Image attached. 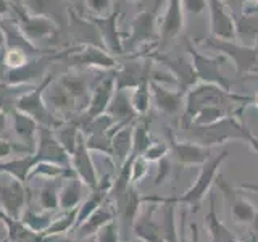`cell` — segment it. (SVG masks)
Masks as SVG:
<instances>
[{
    "instance_id": "obj_1",
    "label": "cell",
    "mask_w": 258,
    "mask_h": 242,
    "mask_svg": "<svg viewBox=\"0 0 258 242\" xmlns=\"http://www.w3.org/2000/svg\"><path fill=\"white\" fill-rule=\"evenodd\" d=\"M242 110H244V107H240L237 111L208 126H197L194 123L184 125L181 126L182 134L187 141L197 142L210 149L229 141L245 142L258 155V136H255L252 129L244 123V119L240 116Z\"/></svg>"
},
{
    "instance_id": "obj_2",
    "label": "cell",
    "mask_w": 258,
    "mask_h": 242,
    "mask_svg": "<svg viewBox=\"0 0 258 242\" xmlns=\"http://www.w3.org/2000/svg\"><path fill=\"white\" fill-rule=\"evenodd\" d=\"M248 103H252V95H239L232 91H226V89L216 84L197 81L184 94V110L181 116V126L189 125L192 118L202 108L210 107V105H218V107H223L229 111H237L240 107H245Z\"/></svg>"
},
{
    "instance_id": "obj_3",
    "label": "cell",
    "mask_w": 258,
    "mask_h": 242,
    "mask_svg": "<svg viewBox=\"0 0 258 242\" xmlns=\"http://www.w3.org/2000/svg\"><path fill=\"white\" fill-rule=\"evenodd\" d=\"M228 157H229L228 150H223L221 153H218V155H212L200 166V171L196 177V181H194V184L182 194V196L179 197L169 196L166 199L174 202L177 205L189 207L194 213H197L202 204H204L205 197L210 194V191H212V186L215 184L216 176L220 174V168L224 161L228 160Z\"/></svg>"
},
{
    "instance_id": "obj_4",
    "label": "cell",
    "mask_w": 258,
    "mask_h": 242,
    "mask_svg": "<svg viewBox=\"0 0 258 242\" xmlns=\"http://www.w3.org/2000/svg\"><path fill=\"white\" fill-rule=\"evenodd\" d=\"M53 79L55 78L52 73H47L37 87H32L31 91L21 95L18 102H16V110H20L23 113H26V115H29L31 118H34L40 126H47L52 129H55L56 126H60L63 123V119L56 118L55 113L48 110V107L44 102V91Z\"/></svg>"
},
{
    "instance_id": "obj_5",
    "label": "cell",
    "mask_w": 258,
    "mask_h": 242,
    "mask_svg": "<svg viewBox=\"0 0 258 242\" xmlns=\"http://www.w3.org/2000/svg\"><path fill=\"white\" fill-rule=\"evenodd\" d=\"M216 189L221 192L224 197V202L229 207V213L232 221L236 224H244V226H252L258 231V210L255 205L250 202L244 192L240 189L232 188V186L224 179V176L220 173L215 179Z\"/></svg>"
},
{
    "instance_id": "obj_6",
    "label": "cell",
    "mask_w": 258,
    "mask_h": 242,
    "mask_svg": "<svg viewBox=\"0 0 258 242\" xmlns=\"http://www.w3.org/2000/svg\"><path fill=\"white\" fill-rule=\"evenodd\" d=\"M205 45L215 48L220 55L226 56V60H231L237 75H250L258 68V48L255 45H245L234 40H223L212 37L205 40Z\"/></svg>"
},
{
    "instance_id": "obj_7",
    "label": "cell",
    "mask_w": 258,
    "mask_h": 242,
    "mask_svg": "<svg viewBox=\"0 0 258 242\" xmlns=\"http://www.w3.org/2000/svg\"><path fill=\"white\" fill-rule=\"evenodd\" d=\"M187 52H189L197 81H200V83L216 84V86L226 89V91H232L231 81L226 78L221 71V63L226 62V56L204 55L202 52H199L197 48H194V45L190 42H187Z\"/></svg>"
},
{
    "instance_id": "obj_8",
    "label": "cell",
    "mask_w": 258,
    "mask_h": 242,
    "mask_svg": "<svg viewBox=\"0 0 258 242\" xmlns=\"http://www.w3.org/2000/svg\"><path fill=\"white\" fill-rule=\"evenodd\" d=\"M160 7L161 0H157V2H152L149 8H142V10L137 12V15L131 21V32H129V39L127 44L124 45V50L126 48H134L144 42H149V40L158 39L157 18L160 13Z\"/></svg>"
},
{
    "instance_id": "obj_9",
    "label": "cell",
    "mask_w": 258,
    "mask_h": 242,
    "mask_svg": "<svg viewBox=\"0 0 258 242\" xmlns=\"http://www.w3.org/2000/svg\"><path fill=\"white\" fill-rule=\"evenodd\" d=\"M169 152L174 158L177 166H202L205 161L212 157V149L192 142L187 139H177V136L168 128L166 131Z\"/></svg>"
},
{
    "instance_id": "obj_10",
    "label": "cell",
    "mask_w": 258,
    "mask_h": 242,
    "mask_svg": "<svg viewBox=\"0 0 258 242\" xmlns=\"http://www.w3.org/2000/svg\"><path fill=\"white\" fill-rule=\"evenodd\" d=\"M13 12L18 15V26L21 32L26 39H29L31 42L34 40H47L53 37L56 32H58V24L52 21L50 18H45V16H34L29 15L21 5L18 4H12Z\"/></svg>"
},
{
    "instance_id": "obj_11",
    "label": "cell",
    "mask_w": 258,
    "mask_h": 242,
    "mask_svg": "<svg viewBox=\"0 0 258 242\" xmlns=\"http://www.w3.org/2000/svg\"><path fill=\"white\" fill-rule=\"evenodd\" d=\"M208 2V24L210 36L223 40L237 39L236 18L223 0H207Z\"/></svg>"
},
{
    "instance_id": "obj_12",
    "label": "cell",
    "mask_w": 258,
    "mask_h": 242,
    "mask_svg": "<svg viewBox=\"0 0 258 242\" xmlns=\"http://www.w3.org/2000/svg\"><path fill=\"white\" fill-rule=\"evenodd\" d=\"M115 91H116L115 73L107 76V78H100L99 81H97V84L92 89L91 100H89L87 108H86V111H83V118H78L79 129L84 123H87V121L94 119L95 116H100L107 111Z\"/></svg>"
},
{
    "instance_id": "obj_13",
    "label": "cell",
    "mask_w": 258,
    "mask_h": 242,
    "mask_svg": "<svg viewBox=\"0 0 258 242\" xmlns=\"http://www.w3.org/2000/svg\"><path fill=\"white\" fill-rule=\"evenodd\" d=\"M34 155L39 161H52V163L71 168L70 153L61 147V144L56 141L52 128L39 126L37 131V145Z\"/></svg>"
},
{
    "instance_id": "obj_14",
    "label": "cell",
    "mask_w": 258,
    "mask_h": 242,
    "mask_svg": "<svg viewBox=\"0 0 258 242\" xmlns=\"http://www.w3.org/2000/svg\"><path fill=\"white\" fill-rule=\"evenodd\" d=\"M71 168L79 179L86 184V188L94 189L99 184V171H97L91 150L86 145V137L83 133H79L76 149L71 153Z\"/></svg>"
},
{
    "instance_id": "obj_15",
    "label": "cell",
    "mask_w": 258,
    "mask_h": 242,
    "mask_svg": "<svg viewBox=\"0 0 258 242\" xmlns=\"http://www.w3.org/2000/svg\"><path fill=\"white\" fill-rule=\"evenodd\" d=\"M184 29V8L181 0H168L158 23L160 47H166Z\"/></svg>"
},
{
    "instance_id": "obj_16",
    "label": "cell",
    "mask_w": 258,
    "mask_h": 242,
    "mask_svg": "<svg viewBox=\"0 0 258 242\" xmlns=\"http://www.w3.org/2000/svg\"><path fill=\"white\" fill-rule=\"evenodd\" d=\"M150 91H152V103L155 105V108L160 113H163L166 116L182 115L185 92H182L181 89H171L150 79Z\"/></svg>"
},
{
    "instance_id": "obj_17",
    "label": "cell",
    "mask_w": 258,
    "mask_h": 242,
    "mask_svg": "<svg viewBox=\"0 0 258 242\" xmlns=\"http://www.w3.org/2000/svg\"><path fill=\"white\" fill-rule=\"evenodd\" d=\"M28 205L26 184L10 176L8 183H0V208L16 220H21L23 210Z\"/></svg>"
},
{
    "instance_id": "obj_18",
    "label": "cell",
    "mask_w": 258,
    "mask_h": 242,
    "mask_svg": "<svg viewBox=\"0 0 258 242\" xmlns=\"http://www.w3.org/2000/svg\"><path fill=\"white\" fill-rule=\"evenodd\" d=\"M118 16H119L118 7L113 8V12L107 16H89V20L99 29L107 52H110L111 55L124 53L123 39H121V34L118 31Z\"/></svg>"
},
{
    "instance_id": "obj_19",
    "label": "cell",
    "mask_w": 258,
    "mask_h": 242,
    "mask_svg": "<svg viewBox=\"0 0 258 242\" xmlns=\"http://www.w3.org/2000/svg\"><path fill=\"white\" fill-rule=\"evenodd\" d=\"M55 56H47V55H39L34 58H29L26 63L20 68L7 70L5 79L8 84H31L32 81H40L44 79L42 76L47 75L48 63H52Z\"/></svg>"
},
{
    "instance_id": "obj_20",
    "label": "cell",
    "mask_w": 258,
    "mask_h": 242,
    "mask_svg": "<svg viewBox=\"0 0 258 242\" xmlns=\"http://www.w3.org/2000/svg\"><path fill=\"white\" fill-rule=\"evenodd\" d=\"M67 58L73 65L78 63V65H84V67L103 68V70L118 68V65H119L110 52L97 45H81L78 50L68 52Z\"/></svg>"
},
{
    "instance_id": "obj_21",
    "label": "cell",
    "mask_w": 258,
    "mask_h": 242,
    "mask_svg": "<svg viewBox=\"0 0 258 242\" xmlns=\"http://www.w3.org/2000/svg\"><path fill=\"white\" fill-rule=\"evenodd\" d=\"M158 212V204L145 202V208L141 210L133 224V232L139 242H165L161 236L160 224L155 221V213Z\"/></svg>"
},
{
    "instance_id": "obj_22",
    "label": "cell",
    "mask_w": 258,
    "mask_h": 242,
    "mask_svg": "<svg viewBox=\"0 0 258 242\" xmlns=\"http://www.w3.org/2000/svg\"><path fill=\"white\" fill-rule=\"evenodd\" d=\"M23 8L29 15L50 18L58 24V28H67L70 24V13L64 0H23Z\"/></svg>"
},
{
    "instance_id": "obj_23",
    "label": "cell",
    "mask_w": 258,
    "mask_h": 242,
    "mask_svg": "<svg viewBox=\"0 0 258 242\" xmlns=\"http://www.w3.org/2000/svg\"><path fill=\"white\" fill-rule=\"evenodd\" d=\"M150 58L153 62H158L160 65H165L166 70L174 76L176 83L182 92H185L192 84L197 83L190 58L187 60V58H181V56H166V55H158V53L150 55Z\"/></svg>"
},
{
    "instance_id": "obj_24",
    "label": "cell",
    "mask_w": 258,
    "mask_h": 242,
    "mask_svg": "<svg viewBox=\"0 0 258 242\" xmlns=\"http://www.w3.org/2000/svg\"><path fill=\"white\" fill-rule=\"evenodd\" d=\"M142 197L144 196L139 194L136 184H131L123 196L115 200V212H116V216L119 218L118 224H123L124 229H133V224L144 204Z\"/></svg>"
},
{
    "instance_id": "obj_25",
    "label": "cell",
    "mask_w": 258,
    "mask_h": 242,
    "mask_svg": "<svg viewBox=\"0 0 258 242\" xmlns=\"http://www.w3.org/2000/svg\"><path fill=\"white\" fill-rule=\"evenodd\" d=\"M44 102L48 110L53 113H61V115H71L78 110V103L67 89H64L58 79H53L44 91Z\"/></svg>"
},
{
    "instance_id": "obj_26",
    "label": "cell",
    "mask_w": 258,
    "mask_h": 242,
    "mask_svg": "<svg viewBox=\"0 0 258 242\" xmlns=\"http://www.w3.org/2000/svg\"><path fill=\"white\" fill-rule=\"evenodd\" d=\"M134 123H127V125L116 123L115 125V133L111 136V160L116 168H119L133 155Z\"/></svg>"
},
{
    "instance_id": "obj_27",
    "label": "cell",
    "mask_w": 258,
    "mask_h": 242,
    "mask_svg": "<svg viewBox=\"0 0 258 242\" xmlns=\"http://www.w3.org/2000/svg\"><path fill=\"white\" fill-rule=\"evenodd\" d=\"M0 223H4L7 229L5 242H52L53 237H45L42 234L31 231L21 220H16L0 208Z\"/></svg>"
},
{
    "instance_id": "obj_28",
    "label": "cell",
    "mask_w": 258,
    "mask_h": 242,
    "mask_svg": "<svg viewBox=\"0 0 258 242\" xmlns=\"http://www.w3.org/2000/svg\"><path fill=\"white\" fill-rule=\"evenodd\" d=\"M210 199V210L205 215V229L210 234V242H237V237L234 236L232 231L226 226L216 210V197L215 194H208Z\"/></svg>"
},
{
    "instance_id": "obj_29",
    "label": "cell",
    "mask_w": 258,
    "mask_h": 242,
    "mask_svg": "<svg viewBox=\"0 0 258 242\" xmlns=\"http://www.w3.org/2000/svg\"><path fill=\"white\" fill-rule=\"evenodd\" d=\"M12 116V125H13V129H15V134L20 137V141L28 145V147L36 152V145H37V131H39V123L31 118L26 113H23L20 110H13L10 113Z\"/></svg>"
},
{
    "instance_id": "obj_30",
    "label": "cell",
    "mask_w": 258,
    "mask_h": 242,
    "mask_svg": "<svg viewBox=\"0 0 258 242\" xmlns=\"http://www.w3.org/2000/svg\"><path fill=\"white\" fill-rule=\"evenodd\" d=\"M111 220H116L115 207H111V205L107 204V202H105L102 207L97 208L86 221H83L75 229L76 237H91V236H95L102 226L110 223Z\"/></svg>"
},
{
    "instance_id": "obj_31",
    "label": "cell",
    "mask_w": 258,
    "mask_h": 242,
    "mask_svg": "<svg viewBox=\"0 0 258 242\" xmlns=\"http://www.w3.org/2000/svg\"><path fill=\"white\" fill-rule=\"evenodd\" d=\"M107 115H110L115 123H134L137 119V113L133 108V103H131V95H129L127 91H115L113 94V99L107 108Z\"/></svg>"
},
{
    "instance_id": "obj_32",
    "label": "cell",
    "mask_w": 258,
    "mask_h": 242,
    "mask_svg": "<svg viewBox=\"0 0 258 242\" xmlns=\"http://www.w3.org/2000/svg\"><path fill=\"white\" fill-rule=\"evenodd\" d=\"M36 163H39V160L34 153L15 157V158H10L7 161H0V174L12 176V177H15V179H18V181L26 184L29 181L31 169L34 168Z\"/></svg>"
},
{
    "instance_id": "obj_33",
    "label": "cell",
    "mask_w": 258,
    "mask_h": 242,
    "mask_svg": "<svg viewBox=\"0 0 258 242\" xmlns=\"http://www.w3.org/2000/svg\"><path fill=\"white\" fill-rule=\"evenodd\" d=\"M84 188L86 184L76 174L64 177V183L60 188V208L71 210L79 207L81 202L84 200Z\"/></svg>"
},
{
    "instance_id": "obj_34",
    "label": "cell",
    "mask_w": 258,
    "mask_h": 242,
    "mask_svg": "<svg viewBox=\"0 0 258 242\" xmlns=\"http://www.w3.org/2000/svg\"><path fill=\"white\" fill-rule=\"evenodd\" d=\"M64 177L58 179H47L39 191L37 204L44 212H56L60 208V188Z\"/></svg>"
},
{
    "instance_id": "obj_35",
    "label": "cell",
    "mask_w": 258,
    "mask_h": 242,
    "mask_svg": "<svg viewBox=\"0 0 258 242\" xmlns=\"http://www.w3.org/2000/svg\"><path fill=\"white\" fill-rule=\"evenodd\" d=\"M150 73H145V76L142 78V81L137 87L133 89L131 95V103L133 108L137 113V116H145L149 113L150 107H152V91H150Z\"/></svg>"
},
{
    "instance_id": "obj_36",
    "label": "cell",
    "mask_w": 258,
    "mask_h": 242,
    "mask_svg": "<svg viewBox=\"0 0 258 242\" xmlns=\"http://www.w3.org/2000/svg\"><path fill=\"white\" fill-rule=\"evenodd\" d=\"M55 218V212H44V210H36L34 207L26 205V208L23 210L21 221L28 226L31 231L42 234L48 226L52 224Z\"/></svg>"
},
{
    "instance_id": "obj_37",
    "label": "cell",
    "mask_w": 258,
    "mask_h": 242,
    "mask_svg": "<svg viewBox=\"0 0 258 242\" xmlns=\"http://www.w3.org/2000/svg\"><path fill=\"white\" fill-rule=\"evenodd\" d=\"M152 142L153 137L150 134V119L144 116L137 118L133 131V155H144V152Z\"/></svg>"
},
{
    "instance_id": "obj_38",
    "label": "cell",
    "mask_w": 258,
    "mask_h": 242,
    "mask_svg": "<svg viewBox=\"0 0 258 242\" xmlns=\"http://www.w3.org/2000/svg\"><path fill=\"white\" fill-rule=\"evenodd\" d=\"M76 218H78V207L71 208V210H63V213L55 216L52 224L42 232V236L45 237H55L60 236V234H67L70 231L75 229L76 224Z\"/></svg>"
},
{
    "instance_id": "obj_39",
    "label": "cell",
    "mask_w": 258,
    "mask_h": 242,
    "mask_svg": "<svg viewBox=\"0 0 258 242\" xmlns=\"http://www.w3.org/2000/svg\"><path fill=\"white\" fill-rule=\"evenodd\" d=\"M76 173L73 171V168H67L61 165L52 163V161H39L34 165V168L31 169L29 179L32 177H45V179H58V177H70L75 176Z\"/></svg>"
},
{
    "instance_id": "obj_40",
    "label": "cell",
    "mask_w": 258,
    "mask_h": 242,
    "mask_svg": "<svg viewBox=\"0 0 258 242\" xmlns=\"http://www.w3.org/2000/svg\"><path fill=\"white\" fill-rule=\"evenodd\" d=\"M231 113H234V111H229L223 107H218V105H210V107L202 108L197 115L192 118L190 123L197 125V126H208V125H213L216 121L223 119L224 116L231 115Z\"/></svg>"
},
{
    "instance_id": "obj_41",
    "label": "cell",
    "mask_w": 258,
    "mask_h": 242,
    "mask_svg": "<svg viewBox=\"0 0 258 242\" xmlns=\"http://www.w3.org/2000/svg\"><path fill=\"white\" fill-rule=\"evenodd\" d=\"M29 153L34 152L23 142H12L7 139H0V161H7L10 158H15L16 155H29Z\"/></svg>"
},
{
    "instance_id": "obj_42",
    "label": "cell",
    "mask_w": 258,
    "mask_h": 242,
    "mask_svg": "<svg viewBox=\"0 0 258 242\" xmlns=\"http://www.w3.org/2000/svg\"><path fill=\"white\" fill-rule=\"evenodd\" d=\"M97 242H121L119 237V224L116 220H111L105 226L99 229V232L95 234ZM139 242V240H137Z\"/></svg>"
},
{
    "instance_id": "obj_43",
    "label": "cell",
    "mask_w": 258,
    "mask_h": 242,
    "mask_svg": "<svg viewBox=\"0 0 258 242\" xmlns=\"http://www.w3.org/2000/svg\"><path fill=\"white\" fill-rule=\"evenodd\" d=\"M149 160H145L144 155H137L133 158V165H131V184L141 183L149 173Z\"/></svg>"
},
{
    "instance_id": "obj_44",
    "label": "cell",
    "mask_w": 258,
    "mask_h": 242,
    "mask_svg": "<svg viewBox=\"0 0 258 242\" xmlns=\"http://www.w3.org/2000/svg\"><path fill=\"white\" fill-rule=\"evenodd\" d=\"M168 153H169L168 142L153 141L147 147V150L144 152V157H145V160H149V161H160L161 158H165Z\"/></svg>"
},
{
    "instance_id": "obj_45",
    "label": "cell",
    "mask_w": 258,
    "mask_h": 242,
    "mask_svg": "<svg viewBox=\"0 0 258 242\" xmlns=\"http://www.w3.org/2000/svg\"><path fill=\"white\" fill-rule=\"evenodd\" d=\"M86 8L92 15L91 16H107L113 12V0H86Z\"/></svg>"
},
{
    "instance_id": "obj_46",
    "label": "cell",
    "mask_w": 258,
    "mask_h": 242,
    "mask_svg": "<svg viewBox=\"0 0 258 242\" xmlns=\"http://www.w3.org/2000/svg\"><path fill=\"white\" fill-rule=\"evenodd\" d=\"M181 2H182L184 13H190L196 16L207 12V8H208L207 0H181Z\"/></svg>"
},
{
    "instance_id": "obj_47",
    "label": "cell",
    "mask_w": 258,
    "mask_h": 242,
    "mask_svg": "<svg viewBox=\"0 0 258 242\" xmlns=\"http://www.w3.org/2000/svg\"><path fill=\"white\" fill-rule=\"evenodd\" d=\"M157 163H158V174L155 177V181H153V184L161 186L165 181H168V176L171 173V161L168 160V157H165L160 161H157Z\"/></svg>"
},
{
    "instance_id": "obj_48",
    "label": "cell",
    "mask_w": 258,
    "mask_h": 242,
    "mask_svg": "<svg viewBox=\"0 0 258 242\" xmlns=\"http://www.w3.org/2000/svg\"><path fill=\"white\" fill-rule=\"evenodd\" d=\"M223 2L231 10V13L234 15V18H236V20H239L240 16H244L247 0H223Z\"/></svg>"
},
{
    "instance_id": "obj_49",
    "label": "cell",
    "mask_w": 258,
    "mask_h": 242,
    "mask_svg": "<svg viewBox=\"0 0 258 242\" xmlns=\"http://www.w3.org/2000/svg\"><path fill=\"white\" fill-rule=\"evenodd\" d=\"M181 242H187V240H181ZM189 242H200V232H199V226L196 223L190 224V240Z\"/></svg>"
},
{
    "instance_id": "obj_50",
    "label": "cell",
    "mask_w": 258,
    "mask_h": 242,
    "mask_svg": "<svg viewBox=\"0 0 258 242\" xmlns=\"http://www.w3.org/2000/svg\"><path fill=\"white\" fill-rule=\"evenodd\" d=\"M10 12H13V8H12L10 0H0V16L8 15Z\"/></svg>"
},
{
    "instance_id": "obj_51",
    "label": "cell",
    "mask_w": 258,
    "mask_h": 242,
    "mask_svg": "<svg viewBox=\"0 0 258 242\" xmlns=\"http://www.w3.org/2000/svg\"><path fill=\"white\" fill-rule=\"evenodd\" d=\"M8 128V115L4 111H0V134H4Z\"/></svg>"
},
{
    "instance_id": "obj_52",
    "label": "cell",
    "mask_w": 258,
    "mask_h": 242,
    "mask_svg": "<svg viewBox=\"0 0 258 242\" xmlns=\"http://www.w3.org/2000/svg\"><path fill=\"white\" fill-rule=\"evenodd\" d=\"M239 189L240 191H250V192H256L258 194V184H255V183H244V184L239 186Z\"/></svg>"
},
{
    "instance_id": "obj_53",
    "label": "cell",
    "mask_w": 258,
    "mask_h": 242,
    "mask_svg": "<svg viewBox=\"0 0 258 242\" xmlns=\"http://www.w3.org/2000/svg\"><path fill=\"white\" fill-rule=\"evenodd\" d=\"M63 242H97L95 236L91 237H76V239H64Z\"/></svg>"
},
{
    "instance_id": "obj_54",
    "label": "cell",
    "mask_w": 258,
    "mask_h": 242,
    "mask_svg": "<svg viewBox=\"0 0 258 242\" xmlns=\"http://www.w3.org/2000/svg\"><path fill=\"white\" fill-rule=\"evenodd\" d=\"M64 2H70L73 5H78L81 8V12H83L84 8H86V0H64Z\"/></svg>"
},
{
    "instance_id": "obj_55",
    "label": "cell",
    "mask_w": 258,
    "mask_h": 242,
    "mask_svg": "<svg viewBox=\"0 0 258 242\" xmlns=\"http://www.w3.org/2000/svg\"><path fill=\"white\" fill-rule=\"evenodd\" d=\"M252 105L258 110V92H256L255 95H252Z\"/></svg>"
},
{
    "instance_id": "obj_56",
    "label": "cell",
    "mask_w": 258,
    "mask_h": 242,
    "mask_svg": "<svg viewBox=\"0 0 258 242\" xmlns=\"http://www.w3.org/2000/svg\"><path fill=\"white\" fill-rule=\"evenodd\" d=\"M4 45H5V36H4L2 28H0V47H4Z\"/></svg>"
},
{
    "instance_id": "obj_57",
    "label": "cell",
    "mask_w": 258,
    "mask_h": 242,
    "mask_svg": "<svg viewBox=\"0 0 258 242\" xmlns=\"http://www.w3.org/2000/svg\"><path fill=\"white\" fill-rule=\"evenodd\" d=\"M250 2H253L255 5H258V0H250Z\"/></svg>"
},
{
    "instance_id": "obj_58",
    "label": "cell",
    "mask_w": 258,
    "mask_h": 242,
    "mask_svg": "<svg viewBox=\"0 0 258 242\" xmlns=\"http://www.w3.org/2000/svg\"><path fill=\"white\" fill-rule=\"evenodd\" d=\"M126 2H137V0H126Z\"/></svg>"
},
{
    "instance_id": "obj_59",
    "label": "cell",
    "mask_w": 258,
    "mask_h": 242,
    "mask_svg": "<svg viewBox=\"0 0 258 242\" xmlns=\"http://www.w3.org/2000/svg\"><path fill=\"white\" fill-rule=\"evenodd\" d=\"M255 47L258 48V39H256V42H255Z\"/></svg>"
},
{
    "instance_id": "obj_60",
    "label": "cell",
    "mask_w": 258,
    "mask_h": 242,
    "mask_svg": "<svg viewBox=\"0 0 258 242\" xmlns=\"http://www.w3.org/2000/svg\"><path fill=\"white\" fill-rule=\"evenodd\" d=\"M237 242H245V240H237Z\"/></svg>"
}]
</instances>
